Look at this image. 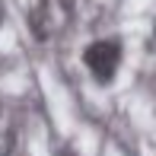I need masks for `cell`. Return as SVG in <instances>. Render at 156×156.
I'll use <instances>...</instances> for the list:
<instances>
[{"mask_svg": "<svg viewBox=\"0 0 156 156\" xmlns=\"http://www.w3.org/2000/svg\"><path fill=\"white\" fill-rule=\"evenodd\" d=\"M83 61H86L89 73H93L99 83H112L118 76V70H121V61H124L121 41L118 38H96L93 45L86 48Z\"/></svg>", "mask_w": 156, "mask_h": 156, "instance_id": "1", "label": "cell"}]
</instances>
